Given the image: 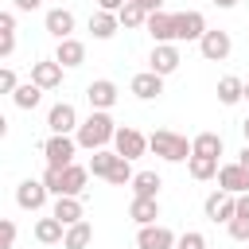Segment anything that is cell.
<instances>
[{
    "label": "cell",
    "instance_id": "obj_9",
    "mask_svg": "<svg viewBox=\"0 0 249 249\" xmlns=\"http://www.w3.org/2000/svg\"><path fill=\"white\" fill-rule=\"evenodd\" d=\"M179 62H183V54H179L175 43H156V47H152V58H148V70L160 74V78H167V74L179 70Z\"/></svg>",
    "mask_w": 249,
    "mask_h": 249
},
{
    "label": "cell",
    "instance_id": "obj_34",
    "mask_svg": "<svg viewBox=\"0 0 249 249\" xmlns=\"http://www.w3.org/2000/svg\"><path fill=\"white\" fill-rule=\"evenodd\" d=\"M12 245H16V222L0 218V249H12Z\"/></svg>",
    "mask_w": 249,
    "mask_h": 249
},
{
    "label": "cell",
    "instance_id": "obj_24",
    "mask_svg": "<svg viewBox=\"0 0 249 249\" xmlns=\"http://www.w3.org/2000/svg\"><path fill=\"white\" fill-rule=\"evenodd\" d=\"M93 241V226L82 218V222H74V226H66V233H62V249H86Z\"/></svg>",
    "mask_w": 249,
    "mask_h": 249
},
{
    "label": "cell",
    "instance_id": "obj_12",
    "mask_svg": "<svg viewBox=\"0 0 249 249\" xmlns=\"http://www.w3.org/2000/svg\"><path fill=\"white\" fill-rule=\"evenodd\" d=\"M218 187L230 191V195H249V167H241L237 160L233 163H222L218 167Z\"/></svg>",
    "mask_w": 249,
    "mask_h": 249
},
{
    "label": "cell",
    "instance_id": "obj_10",
    "mask_svg": "<svg viewBox=\"0 0 249 249\" xmlns=\"http://www.w3.org/2000/svg\"><path fill=\"white\" fill-rule=\"evenodd\" d=\"M47 198H51V191L43 187V179H23L19 187H16V206L19 210H43L47 206Z\"/></svg>",
    "mask_w": 249,
    "mask_h": 249
},
{
    "label": "cell",
    "instance_id": "obj_3",
    "mask_svg": "<svg viewBox=\"0 0 249 249\" xmlns=\"http://www.w3.org/2000/svg\"><path fill=\"white\" fill-rule=\"evenodd\" d=\"M171 31H175V43H198L206 35V16L202 12H175L171 16Z\"/></svg>",
    "mask_w": 249,
    "mask_h": 249
},
{
    "label": "cell",
    "instance_id": "obj_1",
    "mask_svg": "<svg viewBox=\"0 0 249 249\" xmlns=\"http://www.w3.org/2000/svg\"><path fill=\"white\" fill-rule=\"evenodd\" d=\"M113 132H117L113 117L93 109V113H89V117L78 124L74 140H78V148H86V152H97V148H109V144H113Z\"/></svg>",
    "mask_w": 249,
    "mask_h": 249
},
{
    "label": "cell",
    "instance_id": "obj_27",
    "mask_svg": "<svg viewBox=\"0 0 249 249\" xmlns=\"http://www.w3.org/2000/svg\"><path fill=\"white\" fill-rule=\"evenodd\" d=\"M191 156H210V160H218V156H222V136H218V132H198V136L191 140Z\"/></svg>",
    "mask_w": 249,
    "mask_h": 249
},
{
    "label": "cell",
    "instance_id": "obj_16",
    "mask_svg": "<svg viewBox=\"0 0 249 249\" xmlns=\"http://www.w3.org/2000/svg\"><path fill=\"white\" fill-rule=\"evenodd\" d=\"M54 62H58L62 70L82 66V62H86V43H82V39H74V35H70V39H62V43L54 47Z\"/></svg>",
    "mask_w": 249,
    "mask_h": 249
},
{
    "label": "cell",
    "instance_id": "obj_31",
    "mask_svg": "<svg viewBox=\"0 0 249 249\" xmlns=\"http://www.w3.org/2000/svg\"><path fill=\"white\" fill-rule=\"evenodd\" d=\"M117 19H121V27H144L148 12H144L140 4H128V0H124V8L117 12Z\"/></svg>",
    "mask_w": 249,
    "mask_h": 249
},
{
    "label": "cell",
    "instance_id": "obj_22",
    "mask_svg": "<svg viewBox=\"0 0 249 249\" xmlns=\"http://www.w3.org/2000/svg\"><path fill=\"white\" fill-rule=\"evenodd\" d=\"M160 187H163V179L156 171H136L132 175V198H156Z\"/></svg>",
    "mask_w": 249,
    "mask_h": 249
},
{
    "label": "cell",
    "instance_id": "obj_25",
    "mask_svg": "<svg viewBox=\"0 0 249 249\" xmlns=\"http://www.w3.org/2000/svg\"><path fill=\"white\" fill-rule=\"evenodd\" d=\"M89 31H93V39H113L121 31V19L113 12H93L89 16Z\"/></svg>",
    "mask_w": 249,
    "mask_h": 249
},
{
    "label": "cell",
    "instance_id": "obj_48",
    "mask_svg": "<svg viewBox=\"0 0 249 249\" xmlns=\"http://www.w3.org/2000/svg\"><path fill=\"white\" fill-rule=\"evenodd\" d=\"M245 101H249V82H245Z\"/></svg>",
    "mask_w": 249,
    "mask_h": 249
},
{
    "label": "cell",
    "instance_id": "obj_7",
    "mask_svg": "<svg viewBox=\"0 0 249 249\" xmlns=\"http://www.w3.org/2000/svg\"><path fill=\"white\" fill-rule=\"evenodd\" d=\"M78 109L70 105V101H58V105H51V113H47V128H51V136H70V132H78Z\"/></svg>",
    "mask_w": 249,
    "mask_h": 249
},
{
    "label": "cell",
    "instance_id": "obj_4",
    "mask_svg": "<svg viewBox=\"0 0 249 249\" xmlns=\"http://www.w3.org/2000/svg\"><path fill=\"white\" fill-rule=\"evenodd\" d=\"M113 152L121 156V160H140L144 152H148V136L140 132V128H132V124H124V128H117L113 132Z\"/></svg>",
    "mask_w": 249,
    "mask_h": 249
},
{
    "label": "cell",
    "instance_id": "obj_28",
    "mask_svg": "<svg viewBox=\"0 0 249 249\" xmlns=\"http://www.w3.org/2000/svg\"><path fill=\"white\" fill-rule=\"evenodd\" d=\"M12 101H16V109H35V105L43 101V89H39L35 82H19L16 93H12Z\"/></svg>",
    "mask_w": 249,
    "mask_h": 249
},
{
    "label": "cell",
    "instance_id": "obj_29",
    "mask_svg": "<svg viewBox=\"0 0 249 249\" xmlns=\"http://www.w3.org/2000/svg\"><path fill=\"white\" fill-rule=\"evenodd\" d=\"M113 163H117V152H109V148H97L93 156H89V175H97V179H109V171H113Z\"/></svg>",
    "mask_w": 249,
    "mask_h": 249
},
{
    "label": "cell",
    "instance_id": "obj_41",
    "mask_svg": "<svg viewBox=\"0 0 249 249\" xmlns=\"http://www.w3.org/2000/svg\"><path fill=\"white\" fill-rule=\"evenodd\" d=\"M237 218H249V195H237Z\"/></svg>",
    "mask_w": 249,
    "mask_h": 249
},
{
    "label": "cell",
    "instance_id": "obj_46",
    "mask_svg": "<svg viewBox=\"0 0 249 249\" xmlns=\"http://www.w3.org/2000/svg\"><path fill=\"white\" fill-rule=\"evenodd\" d=\"M241 132H245V144H249V117L241 121Z\"/></svg>",
    "mask_w": 249,
    "mask_h": 249
},
{
    "label": "cell",
    "instance_id": "obj_2",
    "mask_svg": "<svg viewBox=\"0 0 249 249\" xmlns=\"http://www.w3.org/2000/svg\"><path fill=\"white\" fill-rule=\"evenodd\" d=\"M148 148H152L160 160H167V163H183V160H191V140L179 136V132H171V128H156V132L148 136Z\"/></svg>",
    "mask_w": 249,
    "mask_h": 249
},
{
    "label": "cell",
    "instance_id": "obj_15",
    "mask_svg": "<svg viewBox=\"0 0 249 249\" xmlns=\"http://www.w3.org/2000/svg\"><path fill=\"white\" fill-rule=\"evenodd\" d=\"M136 249H175V233L167 226H140Z\"/></svg>",
    "mask_w": 249,
    "mask_h": 249
},
{
    "label": "cell",
    "instance_id": "obj_47",
    "mask_svg": "<svg viewBox=\"0 0 249 249\" xmlns=\"http://www.w3.org/2000/svg\"><path fill=\"white\" fill-rule=\"evenodd\" d=\"M128 4H140V8H144V4H148V0H128Z\"/></svg>",
    "mask_w": 249,
    "mask_h": 249
},
{
    "label": "cell",
    "instance_id": "obj_40",
    "mask_svg": "<svg viewBox=\"0 0 249 249\" xmlns=\"http://www.w3.org/2000/svg\"><path fill=\"white\" fill-rule=\"evenodd\" d=\"M0 31H16V16L12 12H0Z\"/></svg>",
    "mask_w": 249,
    "mask_h": 249
},
{
    "label": "cell",
    "instance_id": "obj_21",
    "mask_svg": "<svg viewBox=\"0 0 249 249\" xmlns=\"http://www.w3.org/2000/svg\"><path fill=\"white\" fill-rule=\"evenodd\" d=\"M128 218H132L136 226H156V218H160V198H132Z\"/></svg>",
    "mask_w": 249,
    "mask_h": 249
},
{
    "label": "cell",
    "instance_id": "obj_43",
    "mask_svg": "<svg viewBox=\"0 0 249 249\" xmlns=\"http://www.w3.org/2000/svg\"><path fill=\"white\" fill-rule=\"evenodd\" d=\"M237 163H241V167H249V144H245V148L237 152Z\"/></svg>",
    "mask_w": 249,
    "mask_h": 249
},
{
    "label": "cell",
    "instance_id": "obj_42",
    "mask_svg": "<svg viewBox=\"0 0 249 249\" xmlns=\"http://www.w3.org/2000/svg\"><path fill=\"white\" fill-rule=\"evenodd\" d=\"M43 0H16V12H35Z\"/></svg>",
    "mask_w": 249,
    "mask_h": 249
},
{
    "label": "cell",
    "instance_id": "obj_5",
    "mask_svg": "<svg viewBox=\"0 0 249 249\" xmlns=\"http://www.w3.org/2000/svg\"><path fill=\"white\" fill-rule=\"evenodd\" d=\"M198 51H202L206 62H226L230 51H233V39H230V31H222V27H206V35L198 39Z\"/></svg>",
    "mask_w": 249,
    "mask_h": 249
},
{
    "label": "cell",
    "instance_id": "obj_13",
    "mask_svg": "<svg viewBox=\"0 0 249 249\" xmlns=\"http://www.w3.org/2000/svg\"><path fill=\"white\" fill-rule=\"evenodd\" d=\"M86 97H89V105L97 109V113H109L113 105H117V82H109V78H97V82H89L86 86Z\"/></svg>",
    "mask_w": 249,
    "mask_h": 249
},
{
    "label": "cell",
    "instance_id": "obj_30",
    "mask_svg": "<svg viewBox=\"0 0 249 249\" xmlns=\"http://www.w3.org/2000/svg\"><path fill=\"white\" fill-rule=\"evenodd\" d=\"M187 171H191V179H214L218 175V160H210V156H191L187 160Z\"/></svg>",
    "mask_w": 249,
    "mask_h": 249
},
{
    "label": "cell",
    "instance_id": "obj_14",
    "mask_svg": "<svg viewBox=\"0 0 249 249\" xmlns=\"http://www.w3.org/2000/svg\"><path fill=\"white\" fill-rule=\"evenodd\" d=\"M128 89H132V97H140V101H156V97L163 93V78L152 74V70H140V74H132Z\"/></svg>",
    "mask_w": 249,
    "mask_h": 249
},
{
    "label": "cell",
    "instance_id": "obj_18",
    "mask_svg": "<svg viewBox=\"0 0 249 249\" xmlns=\"http://www.w3.org/2000/svg\"><path fill=\"white\" fill-rule=\"evenodd\" d=\"M43 23H47V31L62 43V39H70V31H74V12H70V8H51Z\"/></svg>",
    "mask_w": 249,
    "mask_h": 249
},
{
    "label": "cell",
    "instance_id": "obj_26",
    "mask_svg": "<svg viewBox=\"0 0 249 249\" xmlns=\"http://www.w3.org/2000/svg\"><path fill=\"white\" fill-rule=\"evenodd\" d=\"M241 97H245V82H241V78H233V74L218 78V101H222V105H237Z\"/></svg>",
    "mask_w": 249,
    "mask_h": 249
},
{
    "label": "cell",
    "instance_id": "obj_11",
    "mask_svg": "<svg viewBox=\"0 0 249 249\" xmlns=\"http://www.w3.org/2000/svg\"><path fill=\"white\" fill-rule=\"evenodd\" d=\"M86 183H89V167H82V163H70V167H62V171H58V195H54V198H62V195H70V198H82Z\"/></svg>",
    "mask_w": 249,
    "mask_h": 249
},
{
    "label": "cell",
    "instance_id": "obj_19",
    "mask_svg": "<svg viewBox=\"0 0 249 249\" xmlns=\"http://www.w3.org/2000/svg\"><path fill=\"white\" fill-rule=\"evenodd\" d=\"M144 31L156 39V43H175V31H171V12H152L144 19Z\"/></svg>",
    "mask_w": 249,
    "mask_h": 249
},
{
    "label": "cell",
    "instance_id": "obj_45",
    "mask_svg": "<svg viewBox=\"0 0 249 249\" xmlns=\"http://www.w3.org/2000/svg\"><path fill=\"white\" fill-rule=\"evenodd\" d=\"M237 0H214V8H233Z\"/></svg>",
    "mask_w": 249,
    "mask_h": 249
},
{
    "label": "cell",
    "instance_id": "obj_38",
    "mask_svg": "<svg viewBox=\"0 0 249 249\" xmlns=\"http://www.w3.org/2000/svg\"><path fill=\"white\" fill-rule=\"evenodd\" d=\"M43 187H47L51 195H58V171H54V167H47V171H43Z\"/></svg>",
    "mask_w": 249,
    "mask_h": 249
},
{
    "label": "cell",
    "instance_id": "obj_17",
    "mask_svg": "<svg viewBox=\"0 0 249 249\" xmlns=\"http://www.w3.org/2000/svg\"><path fill=\"white\" fill-rule=\"evenodd\" d=\"M31 82L39 89H58L62 86V66L54 58H43V62H31Z\"/></svg>",
    "mask_w": 249,
    "mask_h": 249
},
{
    "label": "cell",
    "instance_id": "obj_44",
    "mask_svg": "<svg viewBox=\"0 0 249 249\" xmlns=\"http://www.w3.org/2000/svg\"><path fill=\"white\" fill-rule=\"evenodd\" d=\"M4 136H8V117L0 113V140H4Z\"/></svg>",
    "mask_w": 249,
    "mask_h": 249
},
{
    "label": "cell",
    "instance_id": "obj_23",
    "mask_svg": "<svg viewBox=\"0 0 249 249\" xmlns=\"http://www.w3.org/2000/svg\"><path fill=\"white\" fill-rule=\"evenodd\" d=\"M62 233H66V226H62L54 214L35 222V241H39V245H58V241H62Z\"/></svg>",
    "mask_w": 249,
    "mask_h": 249
},
{
    "label": "cell",
    "instance_id": "obj_6",
    "mask_svg": "<svg viewBox=\"0 0 249 249\" xmlns=\"http://www.w3.org/2000/svg\"><path fill=\"white\" fill-rule=\"evenodd\" d=\"M74 152H78V140H74V136H51V140L43 144L47 167H54V171L70 167V163H74Z\"/></svg>",
    "mask_w": 249,
    "mask_h": 249
},
{
    "label": "cell",
    "instance_id": "obj_20",
    "mask_svg": "<svg viewBox=\"0 0 249 249\" xmlns=\"http://www.w3.org/2000/svg\"><path fill=\"white\" fill-rule=\"evenodd\" d=\"M51 214H54V218H58L62 226H74V222H82V218H86V210H82V198H70V195L54 198Z\"/></svg>",
    "mask_w": 249,
    "mask_h": 249
},
{
    "label": "cell",
    "instance_id": "obj_37",
    "mask_svg": "<svg viewBox=\"0 0 249 249\" xmlns=\"http://www.w3.org/2000/svg\"><path fill=\"white\" fill-rule=\"evenodd\" d=\"M16 51V31H0V58H8Z\"/></svg>",
    "mask_w": 249,
    "mask_h": 249
},
{
    "label": "cell",
    "instance_id": "obj_36",
    "mask_svg": "<svg viewBox=\"0 0 249 249\" xmlns=\"http://www.w3.org/2000/svg\"><path fill=\"white\" fill-rule=\"evenodd\" d=\"M16 86H19V78H16V70H8V66H0V93H16Z\"/></svg>",
    "mask_w": 249,
    "mask_h": 249
},
{
    "label": "cell",
    "instance_id": "obj_35",
    "mask_svg": "<svg viewBox=\"0 0 249 249\" xmlns=\"http://www.w3.org/2000/svg\"><path fill=\"white\" fill-rule=\"evenodd\" d=\"M226 230H230V237H233V241H249V218H233Z\"/></svg>",
    "mask_w": 249,
    "mask_h": 249
},
{
    "label": "cell",
    "instance_id": "obj_8",
    "mask_svg": "<svg viewBox=\"0 0 249 249\" xmlns=\"http://www.w3.org/2000/svg\"><path fill=\"white\" fill-rule=\"evenodd\" d=\"M202 210H206L210 222H226V226H230V222L237 218V195H230V191H214V195H206Z\"/></svg>",
    "mask_w": 249,
    "mask_h": 249
},
{
    "label": "cell",
    "instance_id": "obj_39",
    "mask_svg": "<svg viewBox=\"0 0 249 249\" xmlns=\"http://www.w3.org/2000/svg\"><path fill=\"white\" fill-rule=\"evenodd\" d=\"M121 8H124V0H97V12H113L117 16Z\"/></svg>",
    "mask_w": 249,
    "mask_h": 249
},
{
    "label": "cell",
    "instance_id": "obj_33",
    "mask_svg": "<svg viewBox=\"0 0 249 249\" xmlns=\"http://www.w3.org/2000/svg\"><path fill=\"white\" fill-rule=\"evenodd\" d=\"M175 249H206V237L198 230H187V233L175 237Z\"/></svg>",
    "mask_w": 249,
    "mask_h": 249
},
{
    "label": "cell",
    "instance_id": "obj_32",
    "mask_svg": "<svg viewBox=\"0 0 249 249\" xmlns=\"http://www.w3.org/2000/svg\"><path fill=\"white\" fill-rule=\"evenodd\" d=\"M132 175H136L132 163L117 156V163H113V171H109V183H113V187H124V183H132Z\"/></svg>",
    "mask_w": 249,
    "mask_h": 249
}]
</instances>
